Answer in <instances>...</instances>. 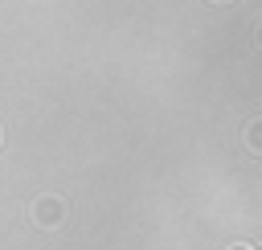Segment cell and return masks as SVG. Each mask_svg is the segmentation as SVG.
<instances>
[{"label":"cell","instance_id":"obj_2","mask_svg":"<svg viewBox=\"0 0 262 250\" xmlns=\"http://www.w3.org/2000/svg\"><path fill=\"white\" fill-rule=\"evenodd\" d=\"M246 143H250V152H262V119H254L246 127Z\"/></svg>","mask_w":262,"mask_h":250},{"label":"cell","instance_id":"obj_4","mask_svg":"<svg viewBox=\"0 0 262 250\" xmlns=\"http://www.w3.org/2000/svg\"><path fill=\"white\" fill-rule=\"evenodd\" d=\"M258 45H262V25H258Z\"/></svg>","mask_w":262,"mask_h":250},{"label":"cell","instance_id":"obj_5","mask_svg":"<svg viewBox=\"0 0 262 250\" xmlns=\"http://www.w3.org/2000/svg\"><path fill=\"white\" fill-rule=\"evenodd\" d=\"M213 4H233V0H213Z\"/></svg>","mask_w":262,"mask_h":250},{"label":"cell","instance_id":"obj_6","mask_svg":"<svg viewBox=\"0 0 262 250\" xmlns=\"http://www.w3.org/2000/svg\"><path fill=\"white\" fill-rule=\"evenodd\" d=\"M0 148H4V127H0Z\"/></svg>","mask_w":262,"mask_h":250},{"label":"cell","instance_id":"obj_3","mask_svg":"<svg viewBox=\"0 0 262 250\" xmlns=\"http://www.w3.org/2000/svg\"><path fill=\"white\" fill-rule=\"evenodd\" d=\"M229 250H254V246H246V242H237V246H229Z\"/></svg>","mask_w":262,"mask_h":250},{"label":"cell","instance_id":"obj_1","mask_svg":"<svg viewBox=\"0 0 262 250\" xmlns=\"http://www.w3.org/2000/svg\"><path fill=\"white\" fill-rule=\"evenodd\" d=\"M29 217H33V225H41V230H57V225L66 221V201H61L57 193H41V197H33Z\"/></svg>","mask_w":262,"mask_h":250}]
</instances>
